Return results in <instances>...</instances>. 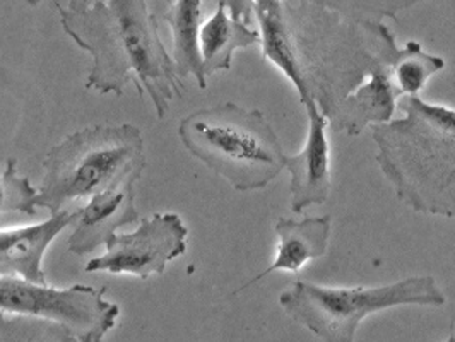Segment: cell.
Here are the masks:
<instances>
[{
	"instance_id": "obj_1",
	"label": "cell",
	"mask_w": 455,
	"mask_h": 342,
	"mask_svg": "<svg viewBox=\"0 0 455 342\" xmlns=\"http://www.w3.org/2000/svg\"><path fill=\"white\" fill-rule=\"evenodd\" d=\"M57 7L68 38L92 57L86 90L120 96L134 83L137 94H148L164 118L183 84L146 0H98L83 11Z\"/></svg>"
},
{
	"instance_id": "obj_2",
	"label": "cell",
	"mask_w": 455,
	"mask_h": 342,
	"mask_svg": "<svg viewBox=\"0 0 455 342\" xmlns=\"http://www.w3.org/2000/svg\"><path fill=\"white\" fill-rule=\"evenodd\" d=\"M403 118L371 125L375 161L397 199L421 214L455 218V110L403 94Z\"/></svg>"
},
{
	"instance_id": "obj_3",
	"label": "cell",
	"mask_w": 455,
	"mask_h": 342,
	"mask_svg": "<svg viewBox=\"0 0 455 342\" xmlns=\"http://www.w3.org/2000/svg\"><path fill=\"white\" fill-rule=\"evenodd\" d=\"M185 149L235 190H260L286 168V155L259 110L223 103L187 115L179 125Z\"/></svg>"
},
{
	"instance_id": "obj_4",
	"label": "cell",
	"mask_w": 455,
	"mask_h": 342,
	"mask_svg": "<svg viewBox=\"0 0 455 342\" xmlns=\"http://www.w3.org/2000/svg\"><path fill=\"white\" fill-rule=\"evenodd\" d=\"M146 164L144 140L134 125L77 131L48 151L36 205L60 212L120 183L137 182Z\"/></svg>"
},
{
	"instance_id": "obj_5",
	"label": "cell",
	"mask_w": 455,
	"mask_h": 342,
	"mask_svg": "<svg viewBox=\"0 0 455 342\" xmlns=\"http://www.w3.org/2000/svg\"><path fill=\"white\" fill-rule=\"evenodd\" d=\"M447 298L432 275H414L386 286L325 288L298 279L281 293L290 319L325 342H353L364 317L395 306H442Z\"/></svg>"
},
{
	"instance_id": "obj_6",
	"label": "cell",
	"mask_w": 455,
	"mask_h": 342,
	"mask_svg": "<svg viewBox=\"0 0 455 342\" xmlns=\"http://www.w3.org/2000/svg\"><path fill=\"white\" fill-rule=\"evenodd\" d=\"M107 288L74 284L50 288L21 275L0 277V312L20 315L52 330L60 342H100L116 323L118 305L105 299Z\"/></svg>"
},
{
	"instance_id": "obj_7",
	"label": "cell",
	"mask_w": 455,
	"mask_h": 342,
	"mask_svg": "<svg viewBox=\"0 0 455 342\" xmlns=\"http://www.w3.org/2000/svg\"><path fill=\"white\" fill-rule=\"evenodd\" d=\"M188 229L175 212H156L144 218L132 233H114L107 251L88 262L86 273L132 274L148 279L163 274L166 264L187 251Z\"/></svg>"
},
{
	"instance_id": "obj_8",
	"label": "cell",
	"mask_w": 455,
	"mask_h": 342,
	"mask_svg": "<svg viewBox=\"0 0 455 342\" xmlns=\"http://www.w3.org/2000/svg\"><path fill=\"white\" fill-rule=\"evenodd\" d=\"M308 115V136L305 147L295 155L286 156L290 171L291 211L301 212L310 205L323 204L331 195V146L327 140V116L320 112L314 96L303 101Z\"/></svg>"
},
{
	"instance_id": "obj_9",
	"label": "cell",
	"mask_w": 455,
	"mask_h": 342,
	"mask_svg": "<svg viewBox=\"0 0 455 342\" xmlns=\"http://www.w3.org/2000/svg\"><path fill=\"white\" fill-rule=\"evenodd\" d=\"M136 182L120 183L92 195L86 204L76 209V219L68 236V249L76 255L92 253L105 245L120 227L139 219L136 209Z\"/></svg>"
},
{
	"instance_id": "obj_10",
	"label": "cell",
	"mask_w": 455,
	"mask_h": 342,
	"mask_svg": "<svg viewBox=\"0 0 455 342\" xmlns=\"http://www.w3.org/2000/svg\"><path fill=\"white\" fill-rule=\"evenodd\" d=\"M76 219V211L64 209L40 225L4 228L0 227V277L21 275L28 281L48 284L42 269L44 255L52 242Z\"/></svg>"
},
{
	"instance_id": "obj_11",
	"label": "cell",
	"mask_w": 455,
	"mask_h": 342,
	"mask_svg": "<svg viewBox=\"0 0 455 342\" xmlns=\"http://www.w3.org/2000/svg\"><path fill=\"white\" fill-rule=\"evenodd\" d=\"M253 14L260 28L262 55L291 81L303 103L312 92L298 59L295 33L286 5L283 0H253Z\"/></svg>"
},
{
	"instance_id": "obj_12",
	"label": "cell",
	"mask_w": 455,
	"mask_h": 342,
	"mask_svg": "<svg viewBox=\"0 0 455 342\" xmlns=\"http://www.w3.org/2000/svg\"><path fill=\"white\" fill-rule=\"evenodd\" d=\"M332 231V216H317V218H305L301 221L279 218L275 223V233L279 238L275 260L264 273L253 277L249 284L242 290L249 288L253 282L260 281L264 275L275 273V271H288L298 273L307 262L320 258L327 253L329 242ZM240 290V291H242Z\"/></svg>"
},
{
	"instance_id": "obj_13",
	"label": "cell",
	"mask_w": 455,
	"mask_h": 342,
	"mask_svg": "<svg viewBox=\"0 0 455 342\" xmlns=\"http://www.w3.org/2000/svg\"><path fill=\"white\" fill-rule=\"evenodd\" d=\"M257 44H260L259 31L251 29L249 23L233 18L227 5L218 2L214 14L201 26L199 35L205 77L220 70H229L236 50Z\"/></svg>"
},
{
	"instance_id": "obj_14",
	"label": "cell",
	"mask_w": 455,
	"mask_h": 342,
	"mask_svg": "<svg viewBox=\"0 0 455 342\" xmlns=\"http://www.w3.org/2000/svg\"><path fill=\"white\" fill-rule=\"evenodd\" d=\"M201 18L203 0H175L164 14V21L170 24L173 35V60L179 76H194L199 88L205 90L207 77L199 45Z\"/></svg>"
},
{
	"instance_id": "obj_15",
	"label": "cell",
	"mask_w": 455,
	"mask_h": 342,
	"mask_svg": "<svg viewBox=\"0 0 455 342\" xmlns=\"http://www.w3.org/2000/svg\"><path fill=\"white\" fill-rule=\"evenodd\" d=\"M445 68L442 57L423 50L418 42H408L404 48L392 45L388 53V74L399 94H418L433 74Z\"/></svg>"
},
{
	"instance_id": "obj_16",
	"label": "cell",
	"mask_w": 455,
	"mask_h": 342,
	"mask_svg": "<svg viewBox=\"0 0 455 342\" xmlns=\"http://www.w3.org/2000/svg\"><path fill=\"white\" fill-rule=\"evenodd\" d=\"M299 5L315 7L332 12L342 23L370 26L384 23V20L397 21L403 11H408L425 0H288Z\"/></svg>"
},
{
	"instance_id": "obj_17",
	"label": "cell",
	"mask_w": 455,
	"mask_h": 342,
	"mask_svg": "<svg viewBox=\"0 0 455 342\" xmlns=\"http://www.w3.org/2000/svg\"><path fill=\"white\" fill-rule=\"evenodd\" d=\"M18 161L9 158L5 170L0 175V214L20 212L26 216H36L38 190L31 185L28 177L18 175Z\"/></svg>"
},
{
	"instance_id": "obj_18",
	"label": "cell",
	"mask_w": 455,
	"mask_h": 342,
	"mask_svg": "<svg viewBox=\"0 0 455 342\" xmlns=\"http://www.w3.org/2000/svg\"><path fill=\"white\" fill-rule=\"evenodd\" d=\"M218 2H223L227 5L233 18L242 20L245 23L251 21V16L253 14V0H216V4Z\"/></svg>"
},
{
	"instance_id": "obj_19",
	"label": "cell",
	"mask_w": 455,
	"mask_h": 342,
	"mask_svg": "<svg viewBox=\"0 0 455 342\" xmlns=\"http://www.w3.org/2000/svg\"><path fill=\"white\" fill-rule=\"evenodd\" d=\"M94 2H98V0H70L68 7L70 11H83V9H88ZM166 2L170 4L172 0H166Z\"/></svg>"
},
{
	"instance_id": "obj_20",
	"label": "cell",
	"mask_w": 455,
	"mask_h": 342,
	"mask_svg": "<svg viewBox=\"0 0 455 342\" xmlns=\"http://www.w3.org/2000/svg\"><path fill=\"white\" fill-rule=\"evenodd\" d=\"M26 2H28L31 7H36V5H38L42 0H26Z\"/></svg>"
}]
</instances>
